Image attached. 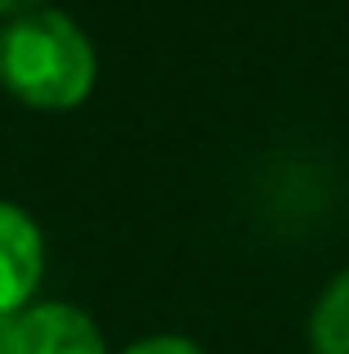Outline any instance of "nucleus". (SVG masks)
<instances>
[{
    "label": "nucleus",
    "instance_id": "obj_1",
    "mask_svg": "<svg viewBox=\"0 0 349 354\" xmlns=\"http://www.w3.org/2000/svg\"><path fill=\"white\" fill-rule=\"evenodd\" d=\"M99 54L72 14L45 5L0 27V86L32 113H72L94 95Z\"/></svg>",
    "mask_w": 349,
    "mask_h": 354
},
{
    "label": "nucleus",
    "instance_id": "obj_2",
    "mask_svg": "<svg viewBox=\"0 0 349 354\" xmlns=\"http://www.w3.org/2000/svg\"><path fill=\"white\" fill-rule=\"evenodd\" d=\"M0 354H108V341L81 305L32 301L0 319Z\"/></svg>",
    "mask_w": 349,
    "mask_h": 354
},
{
    "label": "nucleus",
    "instance_id": "obj_3",
    "mask_svg": "<svg viewBox=\"0 0 349 354\" xmlns=\"http://www.w3.org/2000/svg\"><path fill=\"white\" fill-rule=\"evenodd\" d=\"M45 283V234L18 202H0V319L27 310Z\"/></svg>",
    "mask_w": 349,
    "mask_h": 354
},
{
    "label": "nucleus",
    "instance_id": "obj_4",
    "mask_svg": "<svg viewBox=\"0 0 349 354\" xmlns=\"http://www.w3.org/2000/svg\"><path fill=\"white\" fill-rule=\"evenodd\" d=\"M309 354H349V265L309 310Z\"/></svg>",
    "mask_w": 349,
    "mask_h": 354
},
{
    "label": "nucleus",
    "instance_id": "obj_5",
    "mask_svg": "<svg viewBox=\"0 0 349 354\" xmlns=\"http://www.w3.org/2000/svg\"><path fill=\"white\" fill-rule=\"evenodd\" d=\"M121 354H206L197 341L188 337H174V332H157V337H143L134 346H126Z\"/></svg>",
    "mask_w": 349,
    "mask_h": 354
},
{
    "label": "nucleus",
    "instance_id": "obj_6",
    "mask_svg": "<svg viewBox=\"0 0 349 354\" xmlns=\"http://www.w3.org/2000/svg\"><path fill=\"white\" fill-rule=\"evenodd\" d=\"M50 0H0V18H18V14H32V9H45Z\"/></svg>",
    "mask_w": 349,
    "mask_h": 354
}]
</instances>
